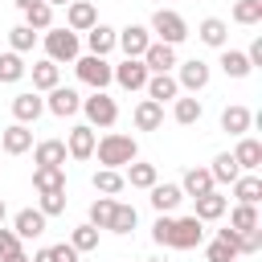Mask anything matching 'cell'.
Returning a JSON list of instances; mask_svg holds the SVG:
<instances>
[{
  "label": "cell",
  "instance_id": "6da1fadb",
  "mask_svg": "<svg viewBox=\"0 0 262 262\" xmlns=\"http://www.w3.org/2000/svg\"><path fill=\"white\" fill-rule=\"evenodd\" d=\"M94 156L102 168H127L131 160H139V143L123 131H106L98 143H94Z\"/></svg>",
  "mask_w": 262,
  "mask_h": 262
},
{
  "label": "cell",
  "instance_id": "7a4b0ae2",
  "mask_svg": "<svg viewBox=\"0 0 262 262\" xmlns=\"http://www.w3.org/2000/svg\"><path fill=\"white\" fill-rule=\"evenodd\" d=\"M41 41H45V57L57 61V66L82 57V33H74V29H66V25H49V29L41 33Z\"/></svg>",
  "mask_w": 262,
  "mask_h": 262
},
{
  "label": "cell",
  "instance_id": "3957f363",
  "mask_svg": "<svg viewBox=\"0 0 262 262\" xmlns=\"http://www.w3.org/2000/svg\"><path fill=\"white\" fill-rule=\"evenodd\" d=\"M156 37L151 41H168V45H180L184 37H188V20L176 12V8H156L151 12V25H147Z\"/></svg>",
  "mask_w": 262,
  "mask_h": 262
},
{
  "label": "cell",
  "instance_id": "277c9868",
  "mask_svg": "<svg viewBox=\"0 0 262 262\" xmlns=\"http://www.w3.org/2000/svg\"><path fill=\"white\" fill-rule=\"evenodd\" d=\"M82 115H86L90 127H115L119 123V102L106 90H94L90 98H82Z\"/></svg>",
  "mask_w": 262,
  "mask_h": 262
},
{
  "label": "cell",
  "instance_id": "5b68a950",
  "mask_svg": "<svg viewBox=\"0 0 262 262\" xmlns=\"http://www.w3.org/2000/svg\"><path fill=\"white\" fill-rule=\"evenodd\" d=\"M74 70H78V82H86L90 90H106L111 86V61L106 57H94V53L74 57Z\"/></svg>",
  "mask_w": 262,
  "mask_h": 262
},
{
  "label": "cell",
  "instance_id": "8992f818",
  "mask_svg": "<svg viewBox=\"0 0 262 262\" xmlns=\"http://www.w3.org/2000/svg\"><path fill=\"white\" fill-rule=\"evenodd\" d=\"M176 86L180 90H188V94H196V90H205L209 86V78H213V70H209V61H201V57H188V61H176Z\"/></svg>",
  "mask_w": 262,
  "mask_h": 262
},
{
  "label": "cell",
  "instance_id": "52a82bcc",
  "mask_svg": "<svg viewBox=\"0 0 262 262\" xmlns=\"http://www.w3.org/2000/svg\"><path fill=\"white\" fill-rule=\"evenodd\" d=\"M201 237H205V221H201V217H172L168 250H196Z\"/></svg>",
  "mask_w": 262,
  "mask_h": 262
},
{
  "label": "cell",
  "instance_id": "ba28073f",
  "mask_svg": "<svg viewBox=\"0 0 262 262\" xmlns=\"http://www.w3.org/2000/svg\"><path fill=\"white\" fill-rule=\"evenodd\" d=\"M111 82H119L123 90H143V86H147V66H143V57H123L119 66H111Z\"/></svg>",
  "mask_w": 262,
  "mask_h": 262
},
{
  "label": "cell",
  "instance_id": "9c48e42d",
  "mask_svg": "<svg viewBox=\"0 0 262 262\" xmlns=\"http://www.w3.org/2000/svg\"><path fill=\"white\" fill-rule=\"evenodd\" d=\"M49 98H45V111L49 115H57V119H70V115H78L82 111V94L74 90V86H53V90H45Z\"/></svg>",
  "mask_w": 262,
  "mask_h": 262
},
{
  "label": "cell",
  "instance_id": "30bf717a",
  "mask_svg": "<svg viewBox=\"0 0 262 262\" xmlns=\"http://www.w3.org/2000/svg\"><path fill=\"white\" fill-rule=\"evenodd\" d=\"M115 45L123 49V57H143V49L151 45V29L147 25H127L115 33Z\"/></svg>",
  "mask_w": 262,
  "mask_h": 262
},
{
  "label": "cell",
  "instance_id": "8fae6325",
  "mask_svg": "<svg viewBox=\"0 0 262 262\" xmlns=\"http://www.w3.org/2000/svg\"><path fill=\"white\" fill-rule=\"evenodd\" d=\"M143 66H147V74H172V70H176V45L151 41V45L143 49Z\"/></svg>",
  "mask_w": 262,
  "mask_h": 262
},
{
  "label": "cell",
  "instance_id": "7c38bea8",
  "mask_svg": "<svg viewBox=\"0 0 262 262\" xmlns=\"http://www.w3.org/2000/svg\"><path fill=\"white\" fill-rule=\"evenodd\" d=\"M94 143H98V135H94L90 123L70 127V135H66V151H70V160H90V156H94Z\"/></svg>",
  "mask_w": 262,
  "mask_h": 262
},
{
  "label": "cell",
  "instance_id": "4fadbf2b",
  "mask_svg": "<svg viewBox=\"0 0 262 262\" xmlns=\"http://www.w3.org/2000/svg\"><path fill=\"white\" fill-rule=\"evenodd\" d=\"M41 115H45L41 90H20V94L12 98V119H16V123H37Z\"/></svg>",
  "mask_w": 262,
  "mask_h": 262
},
{
  "label": "cell",
  "instance_id": "5bb4252c",
  "mask_svg": "<svg viewBox=\"0 0 262 262\" xmlns=\"http://www.w3.org/2000/svg\"><path fill=\"white\" fill-rule=\"evenodd\" d=\"M94 25H98V8H94L90 0H70V4H66V29L86 33V29H94Z\"/></svg>",
  "mask_w": 262,
  "mask_h": 262
},
{
  "label": "cell",
  "instance_id": "9a60e30c",
  "mask_svg": "<svg viewBox=\"0 0 262 262\" xmlns=\"http://www.w3.org/2000/svg\"><path fill=\"white\" fill-rule=\"evenodd\" d=\"M29 147H33V131H29V123H12V127L0 131V151H4V156H25Z\"/></svg>",
  "mask_w": 262,
  "mask_h": 262
},
{
  "label": "cell",
  "instance_id": "2e32d148",
  "mask_svg": "<svg viewBox=\"0 0 262 262\" xmlns=\"http://www.w3.org/2000/svg\"><path fill=\"white\" fill-rule=\"evenodd\" d=\"M45 221H49V217H45L41 209H20V213L12 217V233H16L20 242H33V237L45 233Z\"/></svg>",
  "mask_w": 262,
  "mask_h": 262
},
{
  "label": "cell",
  "instance_id": "e0dca14e",
  "mask_svg": "<svg viewBox=\"0 0 262 262\" xmlns=\"http://www.w3.org/2000/svg\"><path fill=\"white\" fill-rule=\"evenodd\" d=\"M205 258L209 262H233L237 258V229H229V225L217 229V237L205 246Z\"/></svg>",
  "mask_w": 262,
  "mask_h": 262
},
{
  "label": "cell",
  "instance_id": "ac0fdd59",
  "mask_svg": "<svg viewBox=\"0 0 262 262\" xmlns=\"http://www.w3.org/2000/svg\"><path fill=\"white\" fill-rule=\"evenodd\" d=\"M229 156L237 160L242 172H258V168H262V143H258L254 135H237V147H233Z\"/></svg>",
  "mask_w": 262,
  "mask_h": 262
},
{
  "label": "cell",
  "instance_id": "d6986e66",
  "mask_svg": "<svg viewBox=\"0 0 262 262\" xmlns=\"http://www.w3.org/2000/svg\"><path fill=\"white\" fill-rule=\"evenodd\" d=\"M196 37H201V45H209V49H225V45H229V25H225L221 16H205V20L196 25Z\"/></svg>",
  "mask_w": 262,
  "mask_h": 262
},
{
  "label": "cell",
  "instance_id": "ffe728a7",
  "mask_svg": "<svg viewBox=\"0 0 262 262\" xmlns=\"http://www.w3.org/2000/svg\"><path fill=\"white\" fill-rule=\"evenodd\" d=\"M66 139H41L33 143V164H45V168H66Z\"/></svg>",
  "mask_w": 262,
  "mask_h": 262
},
{
  "label": "cell",
  "instance_id": "44dd1931",
  "mask_svg": "<svg viewBox=\"0 0 262 262\" xmlns=\"http://www.w3.org/2000/svg\"><path fill=\"white\" fill-rule=\"evenodd\" d=\"M201 115H205L201 98H192V94H184V90L172 98V119H176L180 127H192V123H201Z\"/></svg>",
  "mask_w": 262,
  "mask_h": 262
},
{
  "label": "cell",
  "instance_id": "7402d4cb",
  "mask_svg": "<svg viewBox=\"0 0 262 262\" xmlns=\"http://www.w3.org/2000/svg\"><path fill=\"white\" fill-rule=\"evenodd\" d=\"M131 119H135L139 131H160V127H164V106L151 102V98H139L135 111H131Z\"/></svg>",
  "mask_w": 262,
  "mask_h": 262
},
{
  "label": "cell",
  "instance_id": "603a6c76",
  "mask_svg": "<svg viewBox=\"0 0 262 262\" xmlns=\"http://www.w3.org/2000/svg\"><path fill=\"white\" fill-rule=\"evenodd\" d=\"M143 90H147V98H151V102H160V106H164V102H172V98L180 94V86H176V78H172V74H147V86H143Z\"/></svg>",
  "mask_w": 262,
  "mask_h": 262
},
{
  "label": "cell",
  "instance_id": "cb8c5ba5",
  "mask_svg": "<svg viewBox=\"0 0 262 262\" xmlns=\"http://www.w3.org/2000/svg\"><path fill=\"white\" fill-rule=\"evenodd\" d=\"M250 127H254V115H250L246 106H237V102H233V106H225V111H221V131H225V135H233V139H237V135H246Z\"/></svg>",
  "mask_w": 262,
  "mask_h": 262
},
{
  "label": "cell",
  "instance_id": "d4e9b609",
  "mask_svg": "<svg viewBox=\"0 0 262 262\" xmlns=\"http://www.w3.org/2000/svg\"><path fill=\"white\" fill-rule=\"evenodd\" d=\"M147 192H151L147 201H151V209H156V213H172V209H176V205L184 201L180 184H160V180H156V184H151Z\"/></svg>",
  "mask_w": 262,
  "mask_h": 262
},
{
  "label": "cell",
  "instance_id": "484cf974",
  "mask_svg": "<svg viewBox=\"0 0 262 262\" xmlns=\"http://www.w3.org/2000/svg\"><path fill=\"white\" fill-rule=\"evenodd\" d=\"M192 201H196V213H192V217H201V221H221L225 209H229V196H221L217 188L205 192V196H192Z\"/></svg>",
  "mask_w": 262,
  "mask_h": 262
},
{
  "label": "cell",
  "instance_id": "4316f807",
  "mask_svg": "<svg viewBox=\"0 0 262 262\" xmlns=\"http://www.w3.org/2000/svg\"><path fill=\"white\" fill-rule=\"evenodd\" d=\"M115 33H119V29H111V25L98 20L94 29H86V49H90L94 57H106V53L115 49Z\"/></svg>",
  "mask_w": 262,
  "mask_h": 262
},
{
  "label": "cell",
  "instance_id": "83f0119b",
  "mask_svg": "<svg viewBox=\"0 0 262 262\" xmlns=\"http://www.w3.org/2000/svg\"><path fill=\"white\" fill-rule=\"evenodd\" d=\"M29 74H33V90H53V86L61 82V66H57V61H49V57L33 61V66H29Z\"/></svg>",
  "mask_w": 262,
  "mask_h": 262
},
{
  "label": "cell",
  "instance_id": "f1b7e54d",
  "mask_svg": "<svg viewBox=\"0 0 262 262\" xmlns=\"http://www.w3.org/2000/svg\"><path fill=\"white\" fill-rule=\"evenodd\" d=\"M90 184H94V192H98V196H119V192L127 188V180H123V172H119V168H98V172L90 176Z\"/></svg>",
  "mask_w": 262,
  "mask_h": 262
},
{
  "label": "cell",
  "instance_id": "f546056e",
  "mask_svg": "<svg viewBox=\"0 0 262 262\" xmlns=\"http://www.w3.org/2000/svg\"><path fill=\"white\" fill-rule=\"evenodd\" d=\"M217 184H213V176H209V168H188L184 176H180V192L184 196H205V192H213Z\"/></svg>",
  "mask_w": 262,
  "mask_h": 262
},
{
  "label": "cell",
  "instance_id": "4dcf8cb0",
  "mask_svg": "<svg viewBox=\"0 0 262 262\" xmlns=\"http://www.w3.org/2000/svg\"><path fill=\"white\" fill-rule=\"evenodd\" d=\"M233 196H237V205H258L262 201V176L258 172H242L233 180Z\"/></svg>",
  "mask_w": 262,
  "mask_h": 262
},
{
  "label": "cell",
  "instance_id": "1f68e13d",
  "mask_svg": "<svg viewBox=\"0 0 262 262\" xmlns=\"http://www.w3.org/2000/svg\"><path fill=\"white\" fill-rule=\"evenodd\" d=\"M209 176H213V184H233V180L242 176V168H237V160H233L229 151H217L213 164H209Z\"/></svg>",
  "mask_w": 262,
  "mask_h": 262
},
{
  "label": "cell",
  "instance_id": "d6a6232c",
  "mask_svg": "<svg viewBox=\"0 0 262 262\" xmlns=\"http://www.w3.org/2000/svg\"><path fill=\"white\" fill-rule=\"evenodd\" d=\"M217 66L225 70V78H246V74L254 70V66H250V57H246L242 49H229V45L221 49V61H217Z\"/></svg>",
  "mask_w": 262,
  "mask_h": 262
},
{
  "label": "cell",
  "instance_id": "836d02e7",
  "mask_svg": "<svg viewBox=\"0 0 262 262\" xmlns=\"http://www.w3.org/2000/svg\"><path fill=\"white\" fill-rule=\"evenodd\" d=\"M123 180L131 184V188H151L160 176H156V164H143V160H131L127 164V172H123Z\"/></svg>",
  "mask_w": 262,
  "mask_h": 262
},
{
  "label": "cell",
  "instance_id": "e575fe53",
  "mask_svg": "<svg viewBox=\"0 0 262 262\" xmlns=\"http://www.w3.org/2000/svg\"><path fill=\"white\" fill-rule=\"evenodd\" d=\"M33 188H37V192L66 188V168H45V164H37V168H33Z\"/></svg>",
  "mask_w": 262,
  "mask_h": 262
},
{
  "label": "cell",
  "instance_id": "d590c367",
  "mask_svg": "<svg viewBox=\"0 0 262 262\" xmlns=\"http://www.w3.org/2000/svg\"><path fill=\"white\" fill-rule=\"evenodd\" d=\"M98 225H90V221H82V225H74L70 229V246L78 250V254H90V250H98Z\"/></svg>",
  "mask_w": 262,
  "mask_h": 262
},
{
  "label": "cell",
  "instance_id": "8d00e7d4",
  "mask_svg": "<svg viewBox=\"0 0 262 262\" xmlns=\"http://www.w3.org/2000/svg\"><path fill=\"white\" fill-rule=\"evenodd\" d=\"M135 221H139V213H135V205H119L115 201V213H111V233H119V237H127L131 229H135Z\"/></svg>",
  "mask_w": 262,
  "mask_h": 262
},
{
  "label": "cell",
  "instance_id": "74e56055",
  "mask_svg": "<svg viewBox=\"0 0 262 262\" xmlns=\"http://www.w3.org/2000/svg\"><path fill=\"white\" fill-rule=\"evenodd\" d=\"M29 74V66H25V53H12V49H4L0 53V82H20Z\"/></svg>",
  "mask_w": 262,
  "mask_h": 262
},
{
  "label": "cell",
  "instance_id": "f35d334b",
  "mask_svg": "<svg viewBox=\"0 0 262 262\" xmlns=\"http://www.w3.org/2000/svg\"><path fill=\"white\" fill-rule=\"evenodd\" d=\"M25 25H29L33 33H45V29L53 25V4H45V0L29 4V8H25Z\"/></svg>",
  "mask_w": 262,
  "mask_h": 262
},
{
  "label": "cell",
  "instance_id": "ab89813d",
  "mask_svg": "<svg viewBox=\"0 0 262 262\" xmlns=\"http://www.w3.org/2000/svg\"><path fill=\"white\" fill-rule=\"evenodd\" d=\"M29 262H78V250L70 242H57V246H41Z\"/></svg>",
  "mask_w": 262,
  "mask_h": 262
},
{
  "label": "cell",
  "instance_id": "60d3db41",
  "mask_svg": "<svg viewBox=\"0 0 262 262\" xmlns=\"http://www.w3.org/2000/svg\"><path fill=\"white\" fill-rule=\"evenodd\" d=\"M37 37H41V33H33L29 25H16V29H8V49H12V53H29V49L37 45Z\"/></svg>",
  "mask_w": 262,
  "mask_h": 262
},
{
  "label": "cell",
  "instance_id": "b9f144b4",
  "mask_svg": "<svg viewBox=\"0 0 262 262\" xmlns=\"http://www.w3.org/2000/svg\"><path fill=\"white\" fill-rule=\"evenodd\" d=\"M111 213H115V196H94L90 201V225H98V229H106L111 225Z\"/></svg>",
  "mask_w": 262,
  "mask_h": 262
},
{
  "label": "cell",
  "instance_id": "7bdbcfd3",
  "mask_svg": "<svg viewBox=\"0 0 262 262\" xmlns=\"http://www.w3.org/2000/svg\"><path fill=\"white\" fill-rule=\"evenodd\" d=\"M254 225H262L258 221V205H233V213H229V229H254Z\"/></svg>",
  "mask_w": 262,
  "mask_h": 262
},
{
  "label": "cell",
  "instance_id": "ee69618b",
  "mask_svg": "<svg viewBox=\"0 0 262 262\" xmlns=\"http://www.w3.org/2000/svg\"><path fill=\"white\" fill-rule=\"evenodd\" d=\"M262 20V0H237L233 4V25H258Z\"/></svg>",
  "mask_w": 262,
  "mask_h": 262
},
{
  "label": "cell",
  "instance_id": "f6af8a7d",
  "mask_svg": "<svg viewBox=\"0 0 262 262\" xmlns=\"http://www.w3.org/2000/svg\"><path fill=\"white\" fill-rule=\"evenodd\" d=\"M37 209H41L45 217H61V213H66V188H53V192H41V201H37Z\"/></svg>",
  "mask_w": 262,
  "mask_h": 262
},
{
  "label": "cell",
  "instance_id": "bcb514c9",
  "mask_svg": "<svg viewBox=\"0 0 262 262\" xmlns=\"http://www.w3.org/2000/svg\"><path fill=\"white\" fill-rule=\"evenodd\" d=\"M258 250H262V225L242 229L237 233V254H258Z\"/></svg>",
  "mask_w": 262,
  "mask_h": 262
},
{
  "label": "cell",
  "instance_id": "7dc6e473",
  "mask_svg": "<svg viewBox=\"0 0 262 262\" xmlns=\"http://www.w3.org/2000/svg\"><path fill=\"white\" fill-rule=\"evenodd\" d=\"M168 237H172V217H168V213H160V217H156V225H151V242H156V246H168Z\"/></svg>",
  "mask_w": 262,
  "mask_h": 262
},
{
  "label": "cell",
  "instance_id": "c3c4849f",
  "mask_svg": "<svg viewBox=\"0 0 262 262\" xmlns=\"http://www.w3.org/2000/svg\"><path fill=\"white\" fill-rule=\"evenodd\" d=\"M16 246H20V237H16L12 229H4V225H0V258H4L8 250H16Z\"/></svg>",
  "mask_w": 262,
  "mask_h": 262
},
{
  "label": "cell",
  "instance_id": "681fc988",
  "mask_svg": "<svg viewBox=\"0 0 262 262\" xmlns=\"http://www.w3.org/2000/svg\"><path fill=\"white\" fill-rule=\"evenodd\" d=\"M246 57H250V66H262V37H254V41H250Z\"/></svg>",
  "mask_w": 262,
  "mask_h": 262
},
{
  "label": "cell",
  "instance_id": "f907efd6",
  "mask_svg": "<svg viewBox=\"0 0 262 262\" xmlns=\"http://www.w3.org/2000/svg\"><path fill=\"white\" fill-rule=\"evenodd\" d=\"M0 262H29V254H25V250H20V246H16V250H8V254H4V258H0Z\"/></svg>",
  "mask_w": 262,
  "mask_h": 262
},
{
  "label": "cell",
  "instance_id": "816d5d0a",
  "mask_svg": "<svg viewBox=\"0 0 262 262\" xmlns=\"http://www.w3.org/2000/svg\"><path fill=\"white\" fill-rule=\"evenodd\" d=\"M12 4H16L20 12H25V8H29V4H37V0H12Z\"/></svg>",
  "mask_w": 262,
  "mask_h": 262
},
{
  "label": "cell",
  "instance_id": "f5cc1de1",
  "mask_svg": "<svg viewBox=\"0 0 262 262\" xmlns=\"http://www.w3.org/2000/svg\"><path fill=\"white\" fill-rule=\"evenodd\" d=\"M4 217H8V205H4V196H0V225H4Z\"/></svg>",
  "mask_w": 262,
  "mask_h": 262
},
{
  "label": "cell",
  "instance_id": "db71d44e",
  "mask_svg": "<svg viewBox=\"0 0 262 262\" xmlns=\"http://www.w3.org/2000/svg\"><path fill=\"white\" fill-rule=\"evenodd\" d=\"M45 4H53V8H66V4H70V0H45Z\"/></svg>",
  "mask_w": 262,
  "mask_h": 262
},
{
  "label": "cell",
  "instance_id": "11a10c76",
  "mask_svg": "<svg viewBox=\"0 0 262 262\" xmlns=\"http://www.w3.org/2000/svg\"><path fill=\"white\" fill-rule=\"evenodd\" d=\"M147 262H168V258H147Z\"/></svg>",
  "mask_w": 262,
  "mask_h": 262
}]
</instances>
